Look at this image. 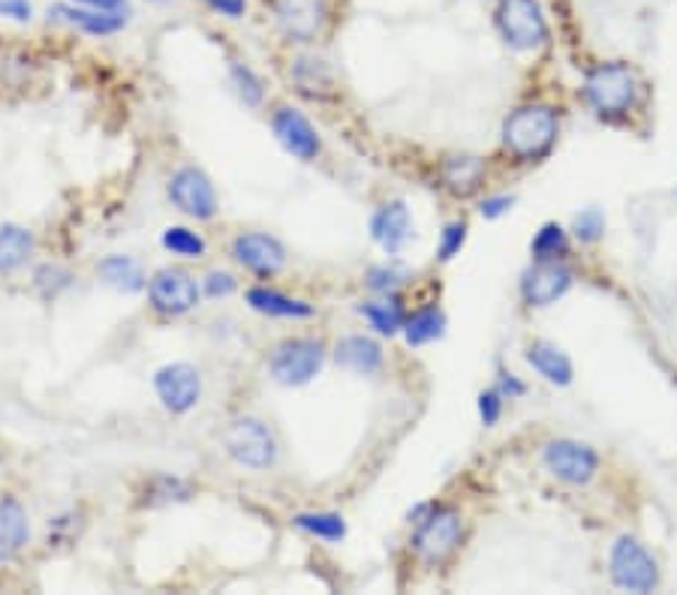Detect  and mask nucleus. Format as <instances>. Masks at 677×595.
Instances as JSON below:
<instances>
[{
    "label": "nucleus",
    "instance_id": "1",
    "mask_svg": "<svg viewBox=\"0 0 677 595\" xmlns=\"http://www.w3.org/2000/svg\"><path fill=\"white\" fill-rule=\"evenodd\" d=\"M558 138V115L549 106H524L506 117L503 145L521 160L545 157Z\"/></svg>",
    "mask_w": 677,
    "mask_h": 595
},
{
    "label": "nucleus",
    "instance_id": "2",
    "mask_svg": "<svg viewBox=\"0 0 677 595\" xmlns=\"http://www.w3.org/2000/svg\"><path fill=\"white\" fill-rule=\"evenodd\" d=\"M584 96L605 117L626 115L638 96V79L626 64H600L584 82Z\"/></svg>",
    "mask_w": 677,
    "mask_h": 595
},
{
    "label": "nucleus",
    "instance_id": "3",
    "mask_svg": "<svg viewBox=\"0 0 677 595\" xmlns=\"http://www.w3.org/2000/svg\"><path fill=\"white\" fill-rule=\"evenodd\" d=\"M497 28L503 33L506 43L518 52H533L549 40V24L537 0H500Z\"/></svg>",
    "mask_w": 677,
    "mask_h": 595
},
{
    "label": "nucleus",
    "instance_id": "4",
    "mask_svg": "<svg viewBox=\"0 0 677 595\" xmlns=\"http://www.w3.org/2000/svg\"><path fill=\"white\" fill-rule=\"evenodd\" d=\"M226 455L248 469H269L278 460V442L259 418H238L223 434Z\"/></svg>",
    "mask_w": 677,
    "mask_h": 595
},
{
    "label": "nucleus",
    "instance_id": "5",
    "mask_svg": "<svg viewBox=\"0 0 677 595\" xmlns=\"http://www.w3.org/2000/svg\"><path fill=\"white\" fill-rule=\"evenodd\" d=\"M323 362V343L311 341V337H295V341H283L278 349L271 352L269 370L274 383L292 388V385H308L313 376H320Z\"/></svg>",
    "mask_w": 677,
    "mask_h": 595
},
{
    "label": "nucleus",
    "instance_id": "6",
    "mask_svg": "<svg viewBox=\"0 0 677 595\" xmlns=\"http://www.w3.org/2000/svg\"><path fill=\"white\" fill-rule=\"evenodd\" d=\"M461 518L451 509H428L419 521V532L413 539V547L421 560L430 565L446 563L461 544Z\"/></svg>",
    "mask_w": 677,
    "mask_h": 595
},
{
    "label": "nucleus",
    "instance_id": "7",
    "mask_svg": "<svg viewBox=\"0 0 677 595\" xmlns=\"http://www.w3.org/2000/svg\"><path fill=\"white\" fill-rule=\"evenodd\" d=\"M148 298L150 307L163 316H184L199 304L202 286L196 283L194 274H187L181 268H163L150 276Z\"/></svg>",
    "mask_w": 677,
    "mask_h": 595
},
{
    "label": "nucleus",
    "instance_id": "8",
    "mask_svg": "<svg viewBox=\"0 0 677 595\" xmlns=\"http://www.w3.org/2000/svg\"><path fill=\"white\" fill-rule=\"evenodd\" d=\"M612 577L614 584L629 593H650L659 584L656 560L635 539H621L614 544Z\"/></svg>",
    "mask_w": 677,
    "mask_h": 595
},
{
    "label": "nucleus",
    "instance_id": "9",
    "mask_svg": "<svg viewBox=\"0 0 677 595\" xmlns=\"http://www.w3.org/2000/svg\"><path fill=\"white\" fill-rule=\"evenodd\" d=\"M169 199L178 211H184L194 220H211L217 213V192L208 175L196 166H184L169 181Z\"/></svg>",
    "mask_w": 677,
    "mask_h": 595
},
{
    "label": "nucleus",
    "instance_id": "10",
    "mask_svg": "<svg viewBox=\"0 0 677 595\" xmlns=\"http://www.w3.org/2000/svg\"><path fill=\"white\" fill-rule=\"evenodd\" d=\"M154 392L169 413H190L202 397V376L194 364H166L154 376Z\"/></svg>",
    "mask_w": 677,
    "mask_h": 595
},
{
    "label": "nucleus",
    "instance_id": "11",
    "mask_svg": "<svg viewBox=\"0 0 677 595\" xmlns=\"http://www.w3.org/2000/svg\"><path fill=\"white\" fill-rule=\"evenodd\" d=\"M274 19L283 36H290L295 43H311L325 31L329 0H278Z\"/></svg>",
    "mask_w": 677,
    "mask_h": 595
},
{
    "label": "nucleus",
    "instance_id": "12",
    "mask_svg": "<svg viewBox=\"0 0 677 595\" xmlns=\"http://www.w3.org/2000/svg\"><path fill=\"white\" fill-rule=\"evenodd\" d=\"M545 467L558 476L560 481L570 484H587L600 469V458L591 446H581L572 439H558L545 448Z\"/></svg>",
    "mask_w": 677,
    "mask_h": 595
},
{
    "label": "nucleus",
    "instance_id": "13",
    "mask_svg": "<svg viewBox=\"0 0 677 595\" xmlns=\"http://www.w3.org/2000/svg\"><path fill=\"white\" fill-rule=\"evenodd\" d=\"M232 255L238 259V265H244L248 271L259 276H274L287 265V250L278 238H271L265 232H250L236 238L232 244Z\"/></svg>",
    "mask_w": 677,
    "mask_h": 595
},
{
    "label": "nucleus",
    "instance_id": "14",
    "mask_svg": "<svg viewBox=\"0 0 677 595\" xmlns=\"http://www.w3.org/2000/svg\"><path fill=\"white\" fill-rule=\"evenodd\" d=\"M271 127H274V136L283 148L290 150L292 157L299 160H316L320 154V133L313 129V124L308 117L295 112V108H278L274 117H271Z\"/></svg>",
    "mask_w": 677,
    "mask_h": 595
},
{
    "label": "nucleus",
    "instance_id": "15",
    "mask_svg": "<svg viewBox=\"0 0 677 595\" xmlns=\"http://www.w3.org/2000/svg\"><path fill=\"white\" fill-rule=\"evenodd\" d=\"M572 286L570 268L558 265V262H537L521 280V295L530 307H549L558 298L566 295Z\"/></svg>",
    "mask_w": 677,
    "mask_h": 595
},
{
    "label": "nucleus",
    "instance_id": "16",
    "mask_svg": "<svg viewBox=\"0 0 677 595\" xmlns=\"http://www.w3.org/2000/svg\"><path fill=\"white\" fill-rule=\"evenodd\" d=\"M371 234L374 241L386 253H400L407 247L409 234H413V220H409V211L404 202H386L379 211L371 217Z\"/></svg>",
    "mask_w": 677,
    "mask_h": 595
},
{
    "label": "nucleus",
    "instance_id": "17",
    "mask_svg": "<svg viewBox=\"0 0 677 595\" xmlns=\"http://www.w3.org/2000/svg\"><path fill=\"white\" fill-rule=\"evenodd\" d=\"M52 12L58 22L79 28V31H85L87 36H112V33H118L121 28L127 24L124 12H103L91 10V7H82V10H79V7H70V3H58Z\"/></svg>",
    "mask_w": 677,
    "mask_h": 595
},
{
    "label": "nucleus",
    "instance_id": "18",
    "mask_svg": "<svg viewBox=\"0 0 677 595\" xmlns=\"http://www.w3.org/2000/svg\"><path fill=\"white\" fill-rule=\"evenodd\" d=\"M28 539H31L28 511L22 509L19 500L3 497L0 500V563H7L15 553H22Z\"/></svg>",
    "mask_w": 677,
    "mask_h": 595
},
{
    "label": "nucleus",
    "instance_id": "19",
    "mask_svg": "<svg viewBox=\"0 0 677 595\" xmlns=\"http://www.w3.org/2000/svg\"><path fill=\"white\" fill-rule=\"evenodd\" d=\"M334 362L346 367L353 373H376L383 367V349L379 343L365 337V334H353V337H344V341L334 346Z\"/></svg>",
    "mask_w": 677,
    "mask_h": 595
},
{
    "label": "nucleus",
    "instance_id": "20",
    "mask_svg": "<svg viewBox=\"0 0 677 595\" xmlns=\"http://www.w3.org/2000/svg\"><path fill=\"white\" fill-rule=\"evenodd\" d=\"M248 304L257 310V313L278 316V320H311L313 316V307L308 304V301L283 295V292H278V289H269V286L248 289Z\"/></svg>",
    "mask_w": 677,
    "mask_h": 595
},
{
    "label": "nucleus",
    "instance_id": "21",
    "mask_svg": "<svg viewBox=\"0 0 677 595\" xmlns=\"http://www.w3.org/2000/svg\"><path fill=\"white\" fill-rule=\"evenodd\" d=\"M485 181V160L473 154H458L442 163V184L455 196H470L482 187Z\"/></svg>",
    "mask_w": 677,
    "mask_h": 595
},
{
    "label": "nucleus",
    "instance_id": "22",
    "mask_svg": "<svg viewBox=\"0 0 677 595\" xmlns=\"http://www.w3.org/2000/svg\"><path fill=\"white\" fill-rule=\"evenodd\" d=\"M33 250H37V241L28 229L12 223L0 226V274L19 271L31 259Z\"/></svg>",
    "mask_w": 677,
    "mask_h": 595
},
{
    "label": "nucleus",
    "instance_id": "23",
    "mask_svg": "<svg viewBox=\"0 0 677 595\" xmlns=\"http://www.w3.org/2000/svg\"><path fill=\"white\" fill-rule=\"evenodd\" d=\"M100 280L118 292H139L145 289V271L136 259L129 255H106L97 265Z\"/></svg>",
    "mask_w": 677,
    "mask_h": 595
},
{
    "label": "nucleus",
    "instance_id": "24",
    "mask_svg": "<svg viewBox=\"0 0 677 595\" xmlns=\"http://www.w3.org/2000/svg\"><path fill=\"white\" fill-rule=\"evenodd\" d=\"M527 362L533 364V370L542 373L549 383H554V385L572 383L570 358H566L558 346H551V343H533V346L527 349Z\"/></svg>",
    "mask_w": 677,
    "mask_h": 595
},
{
    "label": "nucleus",
    "instance_id": "25",
    "mask_svg": "<svg viewBox=\"0 0 677 595\" xmlns=\"http://www.w3.org/2000/svg\"><path fill=\"white\" fill-rule=\"evenodd\" d=\"M362 316L371 322V328H376L379 334H398L407 322H404V310L395 298H386V301H367L362 304Z\"/></svg>",
    "mask_w": 677,
    "mask_h": 595
},
{
    "label": "nucleus",
    "instance_id": "26",
    "mask_svg": "<svg viewBox=\"0 0 677 595\" xmlns=\"http://www.w3.org/2000/svg\"><path fill=\"white\" fill-rule=\"evenodd\" d=\"M295 526L301 532H308L313 539H323V542H341L346 535V523L341 514H329V511H316V514H299Z\"/></svg>",
    "mask_w": 677,
    "mask_h": 595
},
{
    "label": "nucleus",
    "instance_id": "27",
    "mask_svg": "<svg viewBox=\"0 0 677 595\" xmlns=\"http://www.w3.org/2000/svg\"><path fill=\"white\" fill-rule=\"evenodd\" d=\"M442 328H446V316L440 310H421L404 325V337H407L409 346H425V343L442 337Z\"/></svg>",
    "mask_w": 677,
    "mask_h": 595
},
{
    "label": "nucleus",
    "instance_id": "28",
    "mask_svg": "<svg viewBox=\"0 0 677 595\" xmlns=\"http://www.w3.org/2000/svg\"><path fill=\"white\" fill-rule=\"evenodd\" d=\"M163 247L169 250L173 255H184V259H202L208 244L205 238L194 229H184V226H173L163 232Z\"/></svg>",
    "mask_w": 677,
    "mask_h": 595
},
{
    "label": "nucleus",
    "instance_id": "29",
    "mask_svg": "<svg viewBox=\"0 0 677 595\" xmlns=\"http://www.w3.org/2000/svg\"><path fill=\"white\" fill-rule=\"evenodd\" d=\"M295 82H299V87L308 96L332 94V73L325 70L323 61H299Z\"/></svg>",
    "mask_w": 677,
    "mask_h": 595
},
{
    "label": "nucleus",
    "instance_id": "30",
    "mask_svg": "<svg viewBox=\"0 0 677 595\" xmlns=\"http://www.w3.org/2000/svg\"><path fill=\"white\" fill-rule=\"evenodd\" d=\"M566 250H570V241H566V232L558 223L542 226L537 238H533L537 262H558L560 255H566Z\"/></svg>",
    "mask_w": 677,
    "mask_h": 595
},
{
    "label": "nucleus",
    "instance_id": "31",
    "mask_svg": "<svg viewBox=\"0 0 677 595\" xmlns=\"http://www.w3.org/2000/svg\"><path fill=\"white\" fill-rule=\"evenodd\" d=\"M232 79H236L238 94H241V100H244L248 106H259V103H262V82H259L257 73H253L250 66L232 61Z\"/></svg>",
    "mask_w": 677,
    "mask_h": 595
},
{
    "label": "nucleus",
    "instance_id": "32",
    "mask_svg": "<svg viewBox=\"0 0 677 595\" xmlns=\"http://www.w3.org/2000/svg\"><path fill=\"white\" fill-rule=\"evenodd\" d=\"M70 280H73V276L66 274L64 268L43 265L40 271H37V276H33V286L40 289L45 298H52V295H58L61 289L70 286Z\"/></svg>",
    "mask_w": 677,
    "mask_h": 595
},
{
    "label": "nucleus",
    "instance_id": "33",
    "mask_svg": "<svg viewBox=\"0 0 677 595\" xmlns=\"http://www.w3.org/2000/svg\"><path fill=\"white\" fill-rule=\"evenodd\" d=\"M148 502H173V500H187L190 488L178 479H169V476H160L148 484Z\"/></svg>",
    "mask_w": 677,
    "mask_h": 595
},
{
    "label": "nucleus",
    "instance_id": "34",
    "mask_svg": "<svg viewBox=\"0 0 677 595\" xmlns=\"http://www.w3.org/2000/svg\"><path fill=\"white\" fill-rule=\"evenodd\" d=\"M602 232H605V220H602V213L596 208H587V211L575 217V234H579L584 244L600 241Z\"/></svg>",
    "mask_w": 677,
    "mask_h": 595
},
{
    "label": "nucleus",
    "instance_id": "35",
    "mask_svg": "<svg viewBox=\"0 0 677 595\" xmlns=\"http://www.w3.org/2000/svg\"><path fill=\"white\" fill-rule=\"evenodd\" d=\"M464 241H467V226L464 223H449L446 229H442V238H440V247H437V255H440L442 262H449V259H455V255L461 253Z\"/></svg>",
    "mask_w": 677,
    "mask_h": 595
},
{
    "label": "nucleus",
    "instance_id": "36",
    "mask_svg": "<svg viewBox=\"0 0 677 595\" xmlns=\"http://www.w3.org/2000/svg\"><path fill=\"white\" fill-rule=\"evenodd\" d=\"M404 283V271H398V268H374L371 274H367V286L374 289V292H395V289Z\"/></svg>",
    "mask_w": 677,
    "mask_h": 595
},
{
    "label": "nucleus",
    "instance_id": "37",
    "mask_svg": "<svg viewBox=\"0 0 677 595\" xmlns=\"http://www.w3.org/2000/svg\"><path fill=\"white\" fill-rule=\"evenodd\" d=\"M238 289V280L226 271H211L202 280V292L208 298H229Z\"/></svg>",
    "mask_w": 677,
    "mask_h": 595
},
{
    "label": "nucleus",
    "instance_id": "38",
    "mask_svg": "<svg viewBox=\"0 0 677 595\" xmlns=\"http://www.w3.org/2000/svg\"><path fill=\"white\" fill-rule=\"evenodd\" d=\"M500 413H503V394L497 392H485L482 397H479V415H482V421L488 427L497 425L500 421Z\"/></svg>",
    "mask_w": 677,
    "mask_h": 595
},
{
    "label": "nucleus",
    "instance_id": "39",
    "mask_svg": "<svg viewBox=\"0 0 677 595\" xmlns=\"http://www.w3.org/2000/svg\"><path fill=\"white\" fill-rule=\"evenodd\" d=\"M31 0H0V15L15 22H31Z\"/></svg>",
    "mask_w": 677,
    "mask_h": 595
},
{
    "label": "nucleus",
    "instance_id": "40",
    "mask_svg": "<svg viewBox=\"0 0 677 595\" xmlns=\"http://www.w3.org/2000/svg\"><path fill=\"white\" fill-rule=\"evenodd\" d=\"M205 3L226 19H241L248 10V0H205Z\"/></svg>",
    "mask_w": 677,
    "mask_h": 595
},
{
    "label": "nucleus",
    "instance_id": "41",
    "mask_svg": "<svg viewBox=\"0 0 677 595\" xmlns=\"http://www.w3.org/2000/svg\"><path fill=\"white\" fill-rule=\"evenodd\" d=\"M512 202H515L512 196H494V199H485L479 211H482V217H488V220H497L500 213H506L512 208Z\"/></svg>",
    "mask_w": 677,
    "mask_h": 595
},
{
    "label": "nucleus",
    "instance_id": "42",
    "mask_svg": "<svg viewBox=\"0 0 677 595\" xmlns=\"http://www.w3.org/2000/svg\"><path fill=\"white\" fill-rule=\"evenodd\" d=\"M497 392L503 394V400L509 397V400H515V397H521L524 394V385L518 383L512 373H500V383H497Z\"/></svg>",
    "mask_w": 677,
    "mask_h": 595
},
{
    "label": "nucleus",
    "instance_id": "43",
    "mask_svg": "<svg viewBox=\"0 0 677 595\" xmlns=\"http://www.w3.org/2000/svg\"><path fill=\"white\" fill-rule=\"evenodd\" d=\"M82 7H91V10H103V12H121L124 10V0H75Z\"/></svg>",
    "mask_w": 677,
    "mask_h": 595
}]
</instances>
